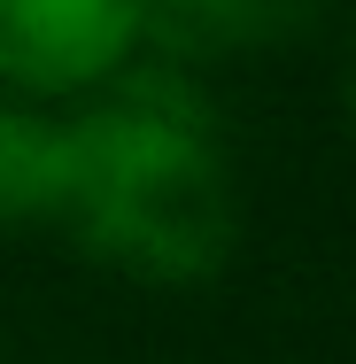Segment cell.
<instances>
[{
	"mask_svg": "<svg viewBox=\"0 0 356 364\" xmlns=\"http://www.w3.org/2000/svg\"><path fill=\"white\" fill-rule=\"evenodd\" d=\"M132 47V0H0V77L63 93L117 70Z\"/></svg>",
	"mask_w": 356,
	"mask_h": 364,
	"instance_id": "2",
	"label": "cell"
},
{
	"mask_svg": "<svg viewBox=\"0 0 356 364\" xmlns=\"http://www.w3.org/2000/svg\"><path fill=\"white\" fill-rule=\"evenodd\" d=\"M47 218L132 279H210L232 256V178L202 101L171 77H132L77 124H55Z\"/></svg>",
	"mask_w": 356,
	"mask_h": 364,
	"instance_id": "1",
	"label": "cell"
},
{
	"mask_svg": "<svg viewBox=\"0 0 356 364\" xmlns=\"http://www.w3.org/2000/svg\"><path fill=\"white\" fill-rule=\"evenodd\" d=\"M55 202V124L0 101V225L47 218Z\"/></svg>",
	"mask_w": 356,
	"mask_h": 364,
	"instance_id": "4",
	"label": "cell"
},
{
	"mask_svg": "<svg viewBox=\"0 0 356 364\" xmlns=\"http://www.w3.org/2000/svg\"><path fill=\"white\" fill-rule=\"evenodd\" d=\"M318 8L325 0H132V39L163 55V70H178V63L271 47L286 31H302Z\"/></svg>",
	"mask_w": 356,
	"mask_h": 364,
	"instance_id": "3",
	"label": "cell"
},
{
	"mask_svg": "<svg viewBox=\"0 0 356 364\" xmlns=\"http://www.w3.org/2000/svg\"><path fill=\"white\" fill-rule=\"evenodd\" d=\"M341 93H349V117H356V47H349V85Z\"/></svg>",
	"mask_w": 356,
	"mask_h": 364,
	"instance_id": "5",
	"label": "cell"
}]
</instances>
